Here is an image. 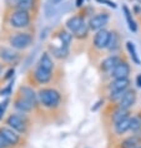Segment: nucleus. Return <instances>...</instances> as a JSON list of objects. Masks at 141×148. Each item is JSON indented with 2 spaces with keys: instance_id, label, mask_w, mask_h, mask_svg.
<instances>
[{
  "instance_id": "obj_1",
  "label": "nucleus",
  "mask_w": 141,
  "mask_h": 148,
  "mask_svg": "<svg viewBox=\"0 0 141 148\" xmlns=\"http://www.w3.org/2000/svg\"><path fill=\"white\" fill-rule=\"evenodd\" d=\"M40 106L46 109H55L61 104V94L54 88H41L38 92Z\"/></svg>"
},
{
  "instance_id": "obj_2",
  "label": "nucleus",
  "mask_w": 141,
  "mask_h": 148,
  "mask_svg": "<svg viewBox=\"0 0 141 148\" xmlns=\"http://www.w3.org/2000/svg\"><path fill=\"white\" fill-rule=\"evenodd\" d=\"M5 123L8 127L14 129L15 132H18L19 134H25L28 132L29 127V121L26 114H21V113H12L10 116L6 118Z\"/></svg>"
},
{
  "instance_id": "obj_3",
  "label": "nucleus",
  "mask_w": 141,
  "mask_h": 148,
  "mask_svg": "<svg viewBox=\"0 0 141 148\" xmlns=\"http://www.w3.org/2000/svg\"><path fill=\"white\" fill-rule=\"evenodd\" d=\"M34 42V36L30 33L19 32L9 36V44L15 50H25Z\"/></svg>"
},
{
  "instance_id": "obj_4",
  "label": "nucleus",
  "mask_w": 141,
  "mask_h": 148,
  "mask_svg": "<svg viewBox=\"0 0 141 148\" xmlns=\"http://www.w3.org/2000/svg\"><path fill=\"white\" fill-rule=\"evenodd\" d=\"M9 24L15 29L29 28L31 24L30 12H24V10H15L14 9L9 16Z\"/></svg>"
},
{
  "instance_id": "obj_5",
  "label": "nucleus",
  "mask_w": 141,
  "mask_h": 148,
  "mask_svg": "<svg viewBox=\"0 0 141 148\" xmlns=\"http://www.w3.org/2000/svg\"><path fill=\"white\" fill-rule=\"evenodd\" d=\"M110 20V15L107 13H99L96 15L91 16V19L89 20V27L90 30L92 32H98L105 28V25L109 23Z\"/></svg>"
},
{
  "instance_id": "obj_6",
  "label": "nucleus",
  "mask_w": 141,
  "mask_h": 148,
  "mask_svg": "<svg viewBox=\"0 0 141 148\" xmlns=\"http://www.w3.org/2000/svg\"><path fill=\"white\" fill-rule=\"evenodd\" d=\"M109 40H110V32L104 28L101 30H98L95 33L92 44H94V47L98 50H102V49H106L107 48Z\"/></svg>"
},
{
  "instance_id": "obj_7",
  "label": "nucleus",
  "mask_w": 141,
  "mask_h": 148,
  "mask_svg": "<svg viewBox=\"0 0 141 148\" xmlns=\"http://www.w3.org/2000/svg\"><path fill=\"white\" fill-rule=\"evenodd\" d=\"M53 70H46L44 68H40V66L36 65V68L34 69V73H33V77H34L35 82L38 84H47L53 80Z\"/></svg>"
},
{
  "instance_id": "obj_8",
  "label": "nucleus",
  "mask_w": 141,
  "mask_h": 148,
  "mask_svg": "<svg viewBox=\"0 0 141 148\" xmlns=\"http://www.w3.org/2000/svg\"><path fill=\"white\" fill-rule=\"evenodd\" d=\"M130 72H131V69H130L129 63L125 62V60H120V63H119V64L114 68L113 72L110 73V75H111V78L113 79L129 78Z\"/></svg>"
},
{
  "instance_id": "obj_9",
  "label": "nucleus",
  "mask_w": 141,
  "mask_h": 148,
  "mask_svg": "<svg viewBox=\"0 0 141 148\" xmlns=\"http://www.w3.org/2000/svg\"><path fill=\"white\" fill-rule=\"evenodd\" d=\"M64 0H46L45 5H44V13H45V16L47 19L50 18H54L56 14L60 12L61 6Z\"/></svg>"
},
{
  "instance_id": "obj_10",
  "label": "nucleus",
  "mask_w": 141,
  "mask_h": 148,
  "mask_svg": "<svg viewBox=\"0 0 141 148\" xmlns=\"http://www.w3.org/2000/svg\"><path fill=\"white\" fill-rule=\"evenodd\" d=\"M19 97L26 99V101L30 102L34 107L40 104V103H39L38 93H35V90L33 89L31 87H29V86H21L20 87V89H19Z\"/></svg>"
},
{
  "instance_id": "obj_11",
  "label": "nucleus",
  "mask_w": 141,
  "mask_h": 148,
  "mask_svg": "<svg viewBox=\"0 0 141 148\" xmlns=\"http://www.w3.org/2000/svg\"><path fill=\"white\" fill-rule=\"evenodd\" d=\"M0 133L5 137L6 140H8L9 144L12 147H14V146H16V144L20 143V139H21L20 134L18 132L14 131V129H12L10 127H8V125H5V127H0Z\"/></svg>"
},
{
  "instance_id": "obj_12",
  "label": "nucleus",
  "mask_w": 141,
  "mask_h": 148,
  "mask_svg": "<svg viewBox=\"0 0 141 148\" xmlns=\"http://www.w3.org/2000/svg\"><path fill=\"white\" fill-rule=\"evenodd\" d=\"M19 54L15 51V49L13 48H5L1 47L0 48V59L4 63H9V64H14L19 60Z\"/></svg>"
},
{
  "instance_id": "obj_13",
  "label": "nucleus",
  "mask_w": 141,
  "mask_h": 148,
  "mask_svg": "<svg viewBox=\"0 0 141 148\" xmlns=\"http://www.w3.org/2000/svg\"><path fill=\"white\" fill-rule=\"evenodd\" d=\"M136 103V93L132 89H127L119 102V107L122 109H130Z\"/></svg>"
},
{
  "instance_id": "obj_14",
  "label": "nucleus",
  "mask_w": 141,
  "mask_h": 148,
  "mask_svg": "<svg viewBox=\"0 0 141 148\" xmlns=\"http://www.w3.org/2000/svg\"><path fill=\"white\" fill-rule=\"evenodd\" d=\"M14 108L18 113H21V114H28V113H31L34 110L35 107L31 104L30 102H28L26 99L21 98V97H18L15 101H14Z\"/></svg>"
},
{
  "instance_id": "obj_15",
  "label": "nucleus",
  "mask_w": 141,
  "mask_h": 148,
  "mask_svg": "<svg viewBox=\"0 0 141 148\" xmlns=\"http://www.w3.org/2000/svg\"><path fill=\"white\" fill-rule=\"evenodd\" d=\"M120 60H121V59H120L119 55H110V57L105 58L101 62L100 68H101V70H102V72H105V73H111L114 70L115 66L120 63Z\"/></svg>"
},
{
  "instance_id": "obj_16",
  "label": "nucleus",
  "mask_w": 141,
  "mask_h": 148,
  "mask_svg": "<svg viewBox=\"0 0 141 148\" xmlns=\"http://www.w3.org/2000/svg\"><path fill=\"white\" fill-rule=\"evenodd\" d=\"M130 79L129 78H121V79H114L110 83L109 89L110 92H125L129 89Z\"/></svg>"
},
{
  "instance_id": "obj_17",
  "label": "nucleus",
  "mask_w": 141,
  "mask_h": 148,
  "mask_svg": "<svg viewBox=\"0 0 141 148\" xmlns=\"http://www.w3.org/2000/svg\"><path fill=\"white\" fill-rule=\"evenodd\" d=\"M36 0H13V8L15 10L30 12L35 8Z\"/></svg>"
},
{
  "instance_id": "obj_18",
  "label": "nucleus",
  "mask_w": 141,
  "mask_h": 148,
  "mask_svg": "<svg viewBox=\"0 0 141 148\" xmlns=\"http://www.w3.org/2000/svg\"><path fill=\"white\" fill-rule=\"evenodd\" d=\"M84 16L83 15H74L71 18H69L68 20H66V23H65V27L66 29H68V32L70 33H74V32H76L77 29L80 28V25L84 23Z\"/></svg>"
},
{
  "instance_id": "obj_19",
  "label": "nucleus",
  "mask_w": 141,
  "mask_h": 148,
  "mask_svg": "<svg viewBox=\"0 0 141 148\" xmlns=\"http://www.w3.org/2000/svg\"><path fill=\"white\" fill-rule=\"evenodd\" d=\"M38 66L40 68H44L46 70H54V62H53V58L50 57V53H47V51H44L41 54V57H40L39 62H38Z\"/></svg>"
},
{
  "instance_id": "obj_20",
  "label": "nucleus",
  "mask_w": 141,
  "mask_h": 148,
  "mask_svg": "<svg viewBox=\"0 0 141 148\" xmlns=\"http://www.w3.org/2000/svg\"><path fill=\"white\" fill-rule=\"evenodd\" d=\"M107 50L110 53H115L120 49V35L117 34L116 32H111L110 33V40H109V44H107Z\"/></svg>"
},
{
  "instance_id": "obj_21",
  "label": "nucleus",
  "mask_w": 141,
  "mask_h": 148,
  "mask_svg": "<svg viewBox=\"0 0 141 148\" xmlns=\"http://www.w3.org/2000/svg\"><path fill=\"white\" fill-rule=\"evenodd\" d=\"M130 118L131 117H127V118H125V119L120 121L119 123L114 124L115 133H116L117 136H122V134H125L126 132L130 131Z\"/></svg>"
},
{
  "instance_id": "obj_22",
  "label": "nucleus",
  "mask_w": 141,
  "mask_h": 148,
  "mask_svg": "<svg viewBox=\"0 0 141 148\" xmlns=\"http://www.w3.org/2000/svg\"><path fill=\"white\" fill-rule=\"evenodd\" d=\"M50 51L53 54V57H55L56 59H65L69 54V47H50Z\"/></svg>"
},
{
  "instance_id": "obj_23",
  "label": "nucleus",
  "mask_w": 141,
  "mask_h": 148,
  "mask_svg": "<svg viewBox=\"0 0 141 148\" xmlns=\"http://www.w3.org/2000/svg\"><path fill=\"white\" fill-rule=\"evenodd\" d=\"M122 12H124V15H125V19H126V23H127L129 29L132 33H136L137 32V25L135 23V20H134L132 14H131V12H130V9L126 5H124L122 6Z\"/></svg>"
},
{
  "instance_id": "obj_24",
  "label": "nucleus",
  "mask_w": 141,
  "mask_h": 148,
  "mask_svg": "<svg viewBox=\"0 0 141 148\" xmlns=\"http://www.w3.org/2000/svg\"><path fill=\"white\" fill-rule=\"evenodd\" d=\"M89 32H90V27H89V23L84 21V23L80 25V28L77 29L76 32L73 33V35H74V38H76V39H79V40H83V39H85V38H86V36L89 35Z\"/></svg>"
},
{
  "instance_id": "obj_25",
  "label": "nucleus",
  "mask_w": 141,
  "mask_h": 148,
  "mask_svg": "<svg viewBox=\"0 0 141 148\" xmlns=\"http://www.w3.org/2000/svg\"><path fill=\"white\" fill-rule=\"evenodd\" d=\"M127 117H130V116H129V110H127V109H122V108H120V107H119L116 110H114L113 116H111V121H113L114 124H116V123H119L120 121L125 119V118H127Z\"/></svg>"
},
{
  "instance_id": "obj_26",
  "label": "nucleus",
  "mask_w": 141,
  "mask_h": 148,
  "mask_svg": "<svg viewBox=\"0 0 141 148\" xmlns=\"http://www.w3.org/2000/svg\"><path fill=\"white\" fill-rule=\"evenodd\" d=\"M58 38H59V40H60L61 45L70 47V44H71V42H73V38H74V35H73V33H70V32L61 30V32H59V34H58Z\"/></svg>"
},
{
  "instance_id": "obj_27",
  "label": "nucleus",
  "mask_w": 141,
  "mask_h": 148,
  "mask_svg": "<svg viewBox=\"0 0 141 148\" xmlns=\"http://www.w3.org/2000/svg\"><path fill=\"white\" fill-rule=\"evenodd\" d=\"M126 49H127L129 54H130V58L132 59V62L135 63V64L140 65V58L139 55H137V51H136V48H135V44H134L132 42H127L126 43Z\"/></svg>"
},
{
  "instance_id": "obj_28",
  "label": "nucleus",
  "mask_w": 141,
  "mask_h": 148,
  "mask_svg": "<svg viewBox=\"0 0 141 148\" xmlns=\"http://www.w3.org/2000/svg\"><path fill=\"white\" fill-rule=\"evenodd\" d=\"M141 129V114H135L130 118V131L136 133Z\"/></svg>"
},
{
  "instance_id": "obj_29",
  "label": "nucleus",
  "mask_w": 141,
  "mask_h": 148,
  "mask_svg": "<svg viewBox=\"0 0 141 148\" xmlns=\"http://www.w3.org/2000/svg\"><path fill=\"white\" fill-rule=\"evenodd\" d=\"M137 144H139V140L136 139L135 136H132V137H127V138L122 140L120 144V148H134Z\"/></svg>"
},
{
  "instance_id": "obj_30",
  "label": "nucleus",
  "mask_w": 141,
  "mask_h": 148,
  "mask_svg": "<svg viewBox=\"0 0 141 148\" xmlns=\"http://www.w3.org/2000/svg\"><path fill=\"white\" fill-rule=\"evenodd\" d=\"M125 92H110L109 93V99L111 102H120V99L122 98V95L125 94Z\"/></svg>"
},
{
  "instance_id": "obj_31",
  "label": "nucleus",
  "mask_w": 141,
  "mask_h": 148,
  "mask_svg": "<svg viewBox=\"0 0 141 148\" xmlns=\"http://www.w3.org/2000/svg\"><path fill=\"white\" fill-rule=\"evenodd\" d=\"M8 103H9L8 99H5V101L0 102V121H1V119H3V117H4L5 109H6V107H8Z\"/></svg>"
},
{
  "instance_id": "obj_32",
  "label": "nucleus",
  "mask_w": 141,
  "mask_h": 148,
  "mask_svg": "<svg viewBox=\"0 0 141 148\" xmlns=\"http://www.w3.org/2000/svg\"><path fill=\"white\" fill-rule=\"evenodd\" d=\"M10 147L12 146L9 144V142L6 140V138L1 134V133H0V148H10Z\"/></svg>"
},
{
  "instance_id": "obj_33",
  "label": "nucleus",
  "mask_w": 141,
  "mask_h": 148,
  "mask_svg": "<svg viewBox=\"0 0 141 148\" xmlns=\"http://www.w3.org/2000/svg\"><path fill=\"white\" fill-rule=\"evenodd\" d=\"M98 3H102V4H106L107 6H110V8L115 9L116 8V4H115L114 1H111V0H96Z\"/></svg>"
},
{
  "instance_id": "obj_34",
  "label": "nucleus",
  "mask_w": 141,
  "mask_h": 148,
  "mask_svg": "<svg viewBox=\"0 0 141 148\" xmlns=\"http://www.w3.org/2000/svg\"><path fill=\"white\" fill-rule=\"evenodd\" d=\"M12 88H13V86H12V84H9L8 87L4 88V89L1 90V95H6V97L10 95V94H12Z\"/></svg>"
},
{
  "instance_id": "obj_35",
  "label": "nucleus",
  "mask_w": 141,
  "mask_h": 148,
  "mask_svg": "<svg viewBox=\"0 0 141 148\" xmlns=\"http://www.w3.org/2000/svg\"><path fill=\"white\" fill-rule=\"evenodd\" d=\"M14 72H15V70H14V68L9 69V70H8V73H6V75L4 77V79H5V80H8V79H10V78H13V75H14Z\"/></svg>"
},
{
  "instance_id": "obj_36",
  "label": "nucleus",
  "mask_w": 141,
  "mask_h": 148,
  "mask_svg": "<svg viewBox=\"0 0 141 148\" xmlns=\"http://www.w3.org/2000/svg\"><path fill=\"white\" fill-rule=\"evenodd\" d=\"M136 86L141 88V74H139V75L136 77Z\"/></svg>"
},
{
  "instance_id": "obj_37",
  "label": "nucleus",
  "mask_w": 141,
  "mask_h": 148,
  "mask_svg": "<svg viewBox=\"0 0 141 148\" xmlns=\"http://www.w3.org/2000/svg\"><path fill=\"white\" fill-rule=\"evenodd\" d=\"M134 136L136 137V139L139 140V143H141V129H140L139 132H136V133H135V134H134Z\"/></svg>"
},
{
  "instance_id": "obj_38",
  "label": "nucleus",
  "mask_w": 141,
  "mask_h": 148,
  "mask_svg": "<svg viewBox=\"0 0 141 148\" xmlns=\"http://www.w3.org/2000/svg\"><path fill=\"white\" fill-rule=\"evenodd\" d=\"M101 104H104V101H99L98 103H96V106H95V107H92V110H96Z\"/></svg>"
},
{
  "instance_id": "obj_39",
  "label": "nucleus",
  "mask_w": 141,
  "mask_h": 148,
  "mask_svg": "<svg viewBox=\"0 0 141 148\" xmlns=\"http://www.w3.org/2000/svg\"><path fill=\"white\" fill-rule=\"evenodd\" d=\"M83 4H84V0H76V6L77 8H80Z\"/></svg>"
},
{
  "instance_id": "obj_40",
  "label": "nucleus",
  "mask_w": 141,
  "mask_h": 148,
  "mask_svg": "<svg viewBox=\"0 0 141 148\" xmlns=\"http://www.w3.org/2000/svg\"><path fill=\"white\" fill-rule=\"evenodd\" d=\"M3 70H4V64L0 63V77H1V74H3Z\"/></svg>"
},
{
  "instance_id": "obj_41",
  "label": "nucleus",
  "mask_w": 141,
  "mask_h": 148,
  "mask_svg": "<svg viewBox=\"0 0 141 148\" xmlns=\"http://www.w3.org/2000/svg\"><path fill=\"white\" fill-rule=\"evenodd\" d=\"M134 148H141V146H139V144H137V146H135Z\"/></svg>"
},
{
  "instance_id": "obj_42",
  "label": "nucleus",
  "mask_w": 141,
  "mask_h": 148,
  "mask_svg": "<svg viewBox=\"0 0 141 148\" xmlns=\"http://www.w3.org/2000/svg\"><path fill=\"white\" fill-rule=\"evenodd\" d=\"M136 1H137V3H139V4H140V5H141V0H136Z\"/></svg>"
}]
</instances>
